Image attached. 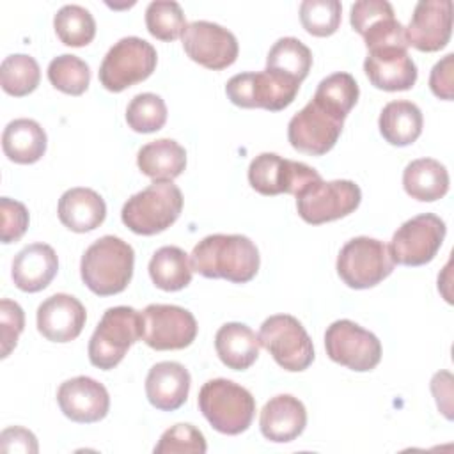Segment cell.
Masks as SVG:
<instances>
[{
  "instance_id": "6da1fadb",
  "label": "cell",
  "mask_w": 454,
  "mask_h": 454,
  "mask_svg": "<svg viewBox=\"0 0 454 454\" xmlns=\"http://www.w3.org/2000/svg\"><path fill=\"white\" fill-rule=\"evenodd\" d=\"M190 264L206 278L245 284L259 271L261 257L255 243L243 234H211L193 247Z\"/></svg>"
},
{
  "instance_id": "7a4b0ae2",
  "label": "cell",
  "mask_w": 454,
  "mask_h": 454,
  "mask_svg": "<svg viewBox=\"0 0 454 454\" xmlns=\"http://www.w3.org/2000/svg\"><path fill=\"white\" fill-rule=\"evenodd\" d=\"M135 266V252L129 243L117 236L96 239L82 255L80 275L83 284L98 296L122 293Z\"/></svg>"
},
{
  "instance_id": "3957f363",
  "label": "cell",
  "mask_w": 454,
  "mask_h": 454,
  "mask_svg": "<svg viewBox=\"0 0 454 454\" xmlns=\"http://www.w3.org/2000/svg\"><path fill=\"white\" fill-rule=\"evenodd\" d=\"M199 410L213 429L234 436L250 427L255 415V399L245 387L216 378L200 387Z\"/></svg>"
},
{
  "instance_id": "277c9868",
  "label": "cell",
  "mask_w": 454,
  "mask_h": 454,
  "mask_svg": "<svg viewBox=\"0 0 454 454\" xmlns=\"http://www.w3.org/2000/svg\"><path fill=\"white\" fill-rule=\"evenodd\" d=\"M181 209V190L172 181H154L124 202L121 220L131 232L153 236L168 229L179 218Z\"/></svg>"
},
{
  "instance_id": "5b68a950",
  "label": "cell",
  "mask_w": 454,
  "mask_h": 454,
  "mask_svg": "<svg viewBox=\"0 0 454 454\" xmlns=\"http://www.w3.org/2000/svg\"><path fill=\"white\" fill-rule=\"evenodd\" d=\"M142 312L126 305L106 309L89 340L90 364L103 371L114 369L129 346L142 339Z\"/></svg>"
},
{
  "instance_id": "8992f818",
  "label": "cell",
  "mask_w": 454,
  "mask_h": 454,
  "mask_svg": "<svg viewBox=\"0 0 454 454\" xmlns=\"http://www.w3.org/2000/svg\"><path fill=\"white\" fill-rule=\"evenodd\" d=\"M158 55L142 37H122L105 55L99 66V82L110 92H121L144 82L156 69Z\"/></svg>"
},
{
  "instance_id": "52a82bcc",
  "label": "cell",
  "mask_w": 454,
  "mask_h": 454,
  "mask_svg": "<svg viewBox=\"0 0 454 454\" xmlns=\"http://www.w3.org/2000/svg\"><path fill=\"white\" fill-rule=\"evenodd\" d=\"M394 264L388 247L369 236L349 239L337 255V273L351 289L378 286L394 271Z\"/></svg>"
},
{
  "instance_id": "ba28073f",
  "label": "cell",
  "mask_w": 454,
  "mask_h": 454,
  "mask_svg": "<svg viewBox=\"0 0 454 454\" xmlns=\"http://www.w3.org/2000/svg\"><path fill=\"white\" fill-rule=\"evenodd\" d=\"M257 337L261 346L284 371H305L314 360L312 340L303 325L294 316H270L262 321Z\"/></svg>"
},
{
  "instance_id": "9c48e42d",
  "label": "cell",
  "mask_w": 454,
  "mask_h": 454,
  "mask_svg": "<svg viewBox=\"0 0 454 454\" xmlns=\"http://www.w3.org/2000/svg\"><path fill=\"white\" fill-rule=\"evenodd\" d=\"M360 200L362 192L356 183L349 179H317L296 195V209L307 223L321 225L351 215Z\"/></svg>"
},
{
  "instance_id": "30bf717a",
  "label": "cell",
  "mask_w": 454,
  "mask_h": 454,
  "mask_svg": "<svg viewBox=\"0 0 454 454\" xmlns=\"http://www.w3.org/2000/svg\"><path fill=\"white\" fill-rule=\"evenodd\" d=\"M298 89V82L264 69L234 74L225 85V94L236 106L278 112L294 101Z\"/></svg>"
},
{
  "instance_id": "8fae6325",
  "label": "cell",
  "mask_w": 454,
  "mask_h": 454,
  "mask_svg": "<svg viewBox=\"0 0 454 454\" xmlns=\"http://www.w3.org/2000/svg\"><path fill=\"white\" fill-rule=\"evenodd\" d=\"M325 348L330 360L351 371H372L381 360L380 339L351 319H337L325 332Z\"/></svg>"
},
{
  "instance_id": "7c38bea8",
  "label": "cell",
  "mask_w": 454,
  "mask_h": 454,
  "mask_svg": "<svg viewBox=\"0 0 454 454\" xmlns=\"http://www.w3.org/2000/svg\"><path fill=\"white\" fill-rule=\"evenodd\" d=\"M447 227L445 222L433 215L422 213L406 220L392 236L388 252L394 262L403 266H422L438 254Z\"/></svg>"
},
{
  "instance_id": "4fadbf2b",
  "label": "cell",
  "mask_w": 454,
  "mask_h": 454,
  "mask_svg": "<svg viewBox=\"0 0 454 454\" xmlns=\"http://www.w3.org/2000/svg\"><path fill=\"white\" fill-rule=\"evenodd\" d=\"M321 179L307 163L286 160L275 153H261L248 165V183L261 195H298L305 186Z\"/></svg>"
},
{
  "instance_id": "5bb4252c",
  "label": "cell",
  "mask_w": 454,
  "mask_h": 454,
  "mask_svg": "<svg viewBox=\"0 0 454 454\" xmlns=\"http://www.w3.org/2000/svg\"><path fill=\"white\" fill-rule=\"evenodd\" d=\"M342 126L344 117L310 99L291 117L287 124V138L296 151L323 156L337 144Z\"/></svg>"
},
{
  "instance_id": "9a60e30c",
  "label": "cell",
  "mask_w": 454,
  "mask_h": 454,
  "mask_svg": "<svg viewBox=\"0 0 454 454\" xmlns=\"http://www.w3.org/2000/svg\"><path fill=\"white\" fill-rule=\"evenodd\" d=\"M144 342L158 351L184 349L197 337L193 314L179 305L151 303L142 312Z\"/></svg>"
},
{
  "instance_id": "2e32d148",
  "label": "cell",
  "mask_w": 454,
  "mask_h": 454,
  "mask_svg": "<svg viewBox=\"0 0 454 454\" xmlns=\"http://www.w3.org/2000/svg\"><path fill=\"white\" fill-rule=\"evenodd\" d=\"M183 48L186 55L213 71L225 69L238 59V39L225 27L199 20L186 25L183 35Z\"/></svg>"
},
{
  "instance_id": "e0dca14e",
  "label": "cell",
  "mask_w": 454,
  "mask_h": 454,
  "mask_svg": "<svg viewBox=\"0 0 454 454\" xmlns=\"http://www.w3.org/2000/svg\"><path fill=\"white\" fill-rule=\"evenodd\" d=\"M349 23L358 32L367 50L378 48H406V30L401 21L395 20L394 9L387 0H358L351 5Z\"/></svg>"
},
{
  "instance_id": "ac0fdd59",
  "label": "cell",
  "mask_w": 454,
  "mask_h": 454,
  "mask_svg": "<svg viewBox=\"0 0 454 454\" xmlns=\"http://www.w3.org/2000/svg\"><path fill=\"white\" fill-rule=\"evenodd\" d=\"M404 30L408 46L419 51H438L445 48L452 32V2L420 0Z\"/></svg>"
},
{
  "instance_id": "d6986e66",
  "label": "cell",
  "mask_w": 454,
  "mask_h": 454,
  "mask_svg": "<svg viewBox=\"0 0 454 454\" xmlns=\"http://www.w3.org/2000/svg\"><path fill=\"white\" fill-rule=\"evenodd\" d=\"M60 411L80 424H92L106 417L110 395L103 383L89 376H76L64 381L57 390Z\"/></svg>"
},
{
  "instance_id": "ffe728a7",
  "label": "cell",
  "mask_w": 454,
  "mask_h": 454,
  "mask_svg": "<svg viewBox=\"0 0 454 454\" xmlns=\"http://www.w3.org/2000/svg\"><path fill=\"white\" fill-rule=\"evenodd\" d=\"M87 321L83 303L66 293L46 298L37 307V330L51 342H69L76 339Z\"/></svg>"
},
{
  "instance_id": "44dd1931",
  "label": "cell",
  "mask_w": 454,
  "mask_h": 454,
  "mask_svg": "<svg viewBox=\"0 0 454 454\" xmlns=\"http://www.w3.org/2000/svg\"><path fill=\"white\" fill-rule=\"evenodd\" d=\"M364 71L369 82L381 90H408L417 82V66L406 48L371 50L364 60Z\"/></svg>"
},
{
  "instance_id": "7402d4cb",
  "label": "cell",
  "mask_w": 454,
  "mask_h": 454,
  "mask_svg": "<svg viewBox=\"0 0 454 454\" xmlns=\"http://www.w3.org/2000/svg\"><path fill=\"white\" fill-rule=\"evenodd\" d=\"M307 426V410L303 403L291 394L271 397L261 410L259 427L266 440L287 443L298 438Z\"/></svg>"
},
{
  "instance_id": "603a6c76",
  "label": "cell",
  "mask_w": 454,
  "mask_h": 454,
  "mask_svg": "<svg viewBox=\"0 0 454 454\" xmlns=\"http://www.w3.org/2000/svg\"><path fill=\"white\" fill-rule=\"evenodd\" d=\"M190 383V372L183 364L158 362L147 372L145 395L156 410L174 411L186 403Z\"/></svg>"
},
{
  "instance_id": "cb8c5ba5",
  "label": "cell",
  "mask_w": 454,
  "mask_h": 454,
  "mask_svg": "<svg viewBox=\"0 0 454 454\" xmlns=\"http://www.w3.org/2000/svg\"><path fill=\"white\" fill-rule=\"evenodd\" d=\"M59 271V257L46 243H32L21 248L12 259L14 286L25 293H37L48 287Z\"/></svg>"
},
{
  "instance_id": "d4e9b609",
  "label": "cell",
  "mask_w": 454,
  "mask_h": 454,
  "mask_svg": "<svg viewBox=\"0 0 454 454\" xmlns=\"http://www.w3.org/2000/svg\"><path fill=\"white\" fill-rule=\"evenodd\" d=\"M59 220L73 232H89L99 227L106 216L103 197L92 188L76 186L62 193L57 206Z\"/></svg>"
},
{
  "instance_id": "484cf974",
  "label": "cell",
  "mask_w": 454,
  "mask_h": 454,
  "mask_svg": "<svg viewBox=\"0 0 454 454\" xmlns=\"http://www.w3.org/2000/svg\"><path fill=\"white\" fill-rule=\"evenodd\" d=\"M259 348V337L243 323H225L215 335L216 355L232 371L248 369L257 360Z\"/></svg>"
},
{
  "instance_id": "4316f807",
  "label": "cell",
  "mask_w": 454,
  "mask_h": 454,
  "mask_svg": "<svg viewBox=\"0 0 454 454\" xmlns=\"http://www.w3.org/2000/svg\"><path fill=\"white\" fill-rule=\"evenodd\" d=\"M46 133L34 119H14L2 133L4 154L21 165L35 163L46 153Z\"/></svg>"
},
{
  "instance_id": "83f0119b",
  "label": "cell",
  "mask_w": 454,
  "mask_h": 454,
  "mask_svg": "<svg viewBox=\"0 0 454 454\" xmlns=\"http://www.w3.org/2000/svg\"><path fill=\"white\" fill-rule=\"evenodd\" d=\"M137 165L153 181H172L186 167V151L172 138H158L140 147Z\"/></svg>"
},
{
  "instance_id": "f1b7e54d",
  "label": "cell",
  "mask_w": 454,
  "mask_h": 454,
  "mask_svg": "<svg viewBox=\"0 0 454 454\" xmlns=\"http://www.w3.org/2000/svg\"><path fill=\"white\" fill-rule=\"evenodd\" d=\"M422 124L420 108L406 99L387 103L378 119L381 137L397 147L413 144L422 133Z\"/></svg>"
},
{
  "instance_id": "f546056e",
  "label": "cell",
  "mask_w": 454,
  "mask_h": 454,
  "mask_svg": "<svg viewBox=\"0 0 454 454\" xmlns=\"http://www.w3.org/2000/svg\"><path fill=\"white\" fill-rule=\"evenodd\" d=\"M404 192L420 202H434L449 192V172L443 163L433 158H419L403 172Z\"/></svg>"
},
{
  "instance_id": "4dcf8cb0",
  "label": "cell",
  "mask_w": 454,
  "mask_h": 454,
  "mask_svg": "<svg viewBox=\"0 0 454 454\" xmlns=\"http://www.w3.org/2000/svg\"><path fill=\"white\" fill-rule=\"evenodd\" d=\"M188 254L174 245L158 248L149 261V277L158 289L181 291L192 282Z\"/></svg>"
},
{
  "instance_id": "1f68e13d",
  "label": "cell",
  "mask_w": 454,
  "mask_h": 454,
  "mask_svg": "<svg viewBox=\"0 0 454 454\" xmlns=\"http://www.w3.org/2000/svg\"><path fill=\"white\" fill-rule=\"evenodd\" d=\"M312 66V51L296 37H280L268 51L266 69L301 83Z\"/></svg>"
},
{
  "instance_id": "d6a6232c",
  "label": "cell",
  "mask_w": 454,
  "mask_h": 454,
  "mask_svg": "<svg viewBox=\"0 0 454 454\" xmlns=\"http://www.w3.org/2000/svg\"><path fill=\"white\" fill-rule=\"evenodd\" d=\"M360 96L358 83L349 73H333L323 78L314 92V101L346 119Z\"/></svg>"
},
{
  "instance_id": "836d02e7",
  "label": "cell",
  "mask_w": 454,
  "mask_h": 454,
  "mask_svg": "<svg viewBox=\"0 0 454 454\" xmlns=\"http://www.w3.org/2000/svg\"><path fill=\"white\" fill-rule=\"evenodd\" d=\"M39 80L41 69L34 57L25 53H14L2 60L0 83L7 94L14 98H23L37 89Z\"/></svg>"
},
{
  "instance_id": "e575fe53",
  "label": "cell",
  "mask_w": 454,
  "mask_h": 454,
  "mask_svg": "<svg viewBox=\"0 0 454 454\" xmlns=\"http://www.w3.org/2000/svg\"><path fill=\"white\" fill-rule=\"evenodd\" d=\"M53 27L66 46H87L96 35V21L92 14L76 4L60 7L53 18Z\"/></svg>"
},
{
  "instance_id": "d590c367",
  "label": "cell",
  "mask_w": 454,
  "mask_h": 454,
  "mask_svg": "<svg viewBox=\"0 0 454 454\" xmlns=\"http://www.w3.org/2000/svg\"><path fill=\"white\" fill-rule=\"evenodd\" d=\"M48 80L57 90L80 96L90 83V69L80 57L62 53L48 64Z\"/></svg>"
},
{
  "instance_id": "8d00e7d4",
  "label": "cell",
  "mask_w": 454,
  "mask_h": 454,
  "mask_svg": "<svg viewBox=\"0 0 454 454\" xmlns=\"http://www.w3.org/2000/svg\"><path fill=\"white\" fill-rule=\"evenodd\" d=\"M186 25L184 12L174 0H154L145 9V27L160 41H176L183 35Z\"/></svg>"
},
{
  "instance_id": "74e56055",
  "label": "cell",
  "mask_w": 454,
  "mask_h": 454,
  "mask_svg": "<svg viewBox=\"0 0 454 454\" xmlns=\"http://www.w3.org/2000/svg\"><path fill=\"white\" fill-rule=\"evenodd\" d=\"M126 122L137 133H154L167 122V105L158 94H137L128 103Z\"/></svg>"
},
{
  "instance_id": "f35d334b",
  "label": "cell",
  "mask_w": 454,
  "mask_h": 454,
  "mask_svg": "<svg viewBox=\"0 0 454 454\" xmlns=\"http://www.w3.org/2000/svg\"><path fill=\"white\" fill-rule=\"evenodd\" d=\"M340 12L339 0H303L300 4L301 27L316 37L335 34L340 25Z\"/></svg>"
},
{
  "instance_id": "ab89813d",
  "label": "cell",
  "mask_w": 454,
  "mask_h": 454,
  "mask_svg": "<svg viewBox=\"0 0 454 454\" xmlns=\"http://www.w3.org/2000/svg\"><path fill=\"white\" fill-rule=\"evenodd\" d=\"M207 450L204 434L192 424L168 427L154 447V454H204Z\"/></svg>"
},
{
  "instance_id": "60d3db41",
  "label": "cell",
  "mask_w": 454,
  "mask_h": 454,
  "mask_svg": "<svg viewBox=\"0 0 454 454\" xmlns=\"http://www.w3.org/2000/svg\"><path fill=\"white\" fill-rule=\"evenodd\" d=\"M25 328V312L23 309L9 300L2 298L0 301V344H2V358H7L9 353L18 344V339Z\"/></svg>"
},
{
  "instance_id": "b9f144b4",
  "label": "cell",
  "mask_w": 454,
  "mask_h": 454,
  "mask_svg": "<svg viewBox=\"0 0 454 454\" xmlns=\"http://www.w3.org/2000/svg\"><path fill=\"white\" fill-rule=\"evenodd\" d=\"M0 215H2V229H0L2 243L7 245L12 241H18L28 227V209L25 207V204L18 200L2 197Z\"/></svg>"
},
{
  "instance_id": "7bdbcfd3",
  "label": "cell",
  "mask_w": 454,
  "mask_h": 454,
  "mask_svg": "<svg viewBox=\"0 0 454 454\" xmlns=\"http://www.w3.org/2000/svg\"><path fill=\"white\" fill-rule=\"evenodd\" d=\"M0 450L4 454H12V452H23V454H35L39 450L37 440L34 433H30L25 427L12 426L2 431L0 434Z\"/></svg>"
},
{
  "instance_id": "ee69618b",
  "label": "cell",
  "mask_w": 454,
  "mask_h": 454,
  "mask_svg": "<svg viewBox=\"0 0 454 454\" xmlns=\"http://www.w3.org/2000/svg\"><path fill=\"white\" fill-rule=\"evenodd\" d=\"M452 71H454V55L447 53L442 60H438L429 74V87L433 94L440 99H452Z\"/></svg>"
},
{
  "instance_id": "f6af8a7d",
  "label": "cell",
  "mask_w": 454,
  "mask_h": 454,
  "mask_svg": "<svg viewBox=\"0 0 454 454\" xmlns=\"http://www.w3.org/2000/svg\"><path fill=\"white\" fill-rule=\"evenodd\" d=\"M431 392L436 399L438 410L450 420L452 419V374L440 371L431 380Z\"/></svg>"
}]
</instances>
